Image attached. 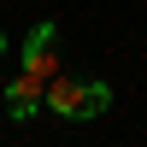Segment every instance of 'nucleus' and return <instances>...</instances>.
Returning a JSON list of instances; mask_svg holds the SVG:
<instances>
[{
    "instance_id": "obj_1",
    "label": "nucleus",
    "mask_w": 147,
    "mask_h": 147,
    "mask_svg": "<svg viewBox=\"0 0 147 147\" xmlns=\"http://www.w3.org/2000/svg\"><path fill=\"white\" fill-rule=\"evenodd\" d=\"M24 77H35V82H41V88H47V82H53L59 77V53H53V24H35V30H30V41H24Z\"/></svg>"
},
{
    "instance_id": "obj_5",
    "label": "nucleus",
    "mask_w": 147,
    "mask_h": 147,
    "mask_svg": "<svg viewBox=\"0 0 147 147\" xmlns=\"http://www.w3.org/2000/svg\"><path fill=\"white\" fill-rule=\"evenodd\" d=\"M0 53H6V35H0Z\"/></svg>"
},
{
    "instance_id": "obj_4",
    "label": "nucleus",
    "mask_w": 147,
    "mask_h": 147,
    "mask_svg": "<svg viewBox=\"0 0 147 147\" xmlns=\"http://www.w3.org/2000/svg\"><path fill=\"white\" fill-rule=\"evenodd\" d=\"M106 106H112V88H106V82H94V77H88V82H82V118H100Z\"/></svg>"
},
{
    "instance_id": "obj_3",
    "label": "nucleus",
    "mask_w": 147,
    "mask_h": 147,
    "mask_svg": "<svg viewBox=\"0 0 147 147\" xmlns=\"http://www.w3.org/2000/svg\"><path fill=\"white\" fill-rule=\"evenodd\" d=\"M82 82L88 77H65V71H59V77L47 82V112L53 118H82Z\"/></svg>"
},
{
    "instance_id": "obj_2",
    "label": "nucleus",
    "mask_w": 147,
    "mask_h": 147,
    "mask_svg": "<svg viewBox=\"0 0 147 147\" xmlns=\"http://www.w3.org/2000/svg\"><path fill=\"white\" fill-rule=\"evenodd\" d=\"M0 94H6V112L18 118V124H30V118H35V112L47 106V88H41L35 77H24V71H18V77H12L6 88H0Z\"/></svg>"
}]
</instances>
